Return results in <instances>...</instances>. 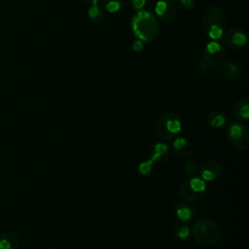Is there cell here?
Listing matches in <instances>:
<instances>
[{
    "mask_svg": "<svg viewBox=\"0 0 249 249\" xmlns=\"http://www.w3.org/2000/svg\"><path fill=\"white\" fill-rule=\"evenodd\" d=\"M206 120L208 124L214 128L223 127L227 123V118L221 111H211L208 113Z\"/></svg>",
    "mask_w": 249,
    "mask_h": 249,
    "instance_id": "16",
    "label": "cell"
},
{
    "mask_svg": "<svg viewBox=\"0 0 249 249\" xmlns=\"http://www.w3.org/2000/svg\"><path fill=\"white\" fill-rule=\"evenodd\" d=\"M241 74V69L239 65L235 62L229 61L222 63L219 68V76L225 80L232 81L237 79Z\"/></svg>",
    "mask_w": 249,
    "mask_h": 249,
    "instance_id": "12",
    "label": "cell"
},
{
    "mask_svg": "<svg viewBox=\"0 0 249 249\" xmlns=\"http://www.w3.org/2000/svg\"><path fill=\"white\" fill-rule=\"evenodd\" d=\"M181 128V120L174 112L161 114L156 123V132L163 140H173L178 136Z\"/></svg>",
    "mask_w": 249,
    "mask_h": 249,
    "instance_id": "4",
    "label": "cell"
},
{
    "mask_svg": "<svg viewBox=\"0 0 249 249\" xmlns=\"http://www.w3.org/2000/svg\"><path fill=\"white\" fill-rule=\"evenodd\" d=\"M86 3L89 4V5H94V4H98L99 0H84Z\"/></svg>",
    "mask_w": 249,
    "mask_h": 249,
    "instance_id": "27",
    "label": "cell"
},
{
    "mask_svg": "<svg viewBox=\"0 0 249 249\" xmlns=\"http://www.w3.org/2000/svg\"><path fill=\"white\" fill-rule=\"evenodd\" d=\"M158 18L163 22L171 21L177 13V5L174 0H159L155 5Z\"/></svg>",
    "mask_w": 249,
    "mask_h": 249,
    "instance_id": "8",
    "label": "cell"
},
{
    "mask_svg": "<svg viewBox=\"0 0 249 249\" xmlns=\"http://www.w3.org/2000/svg\"><path fill=\"white\" fill-rule=\"evenodd\" d=\"M198 173L203 181H212L222 173V165L215 160H206L198 166Z\"/></svg>",
    "mask_w": 249,
    "mask_h": 249,
    "instance_id": "10",
    "label": "cell"
},
{
    "mask_svg": "<svg viewBox=\"0 0 249 249\" xmlns=\"http://www.w3.org/2000/svg\"><path fill=\"white\" fill-rule=\"evenodd\" d=\"M174 2L184 10H192L196 6V0H174Z\"/></svg>",
    "mask_w": 249,
    "mask_h": 249,
    "instance_id": "24",
    "label": "cell"
},
{
    "mask_svg": "<svg viewBox=\"0 0 249 249\" xmlns=\"http://www.w3.org/2000/svg\"><path fill=\"white\" fill-rule=\"evenodd\" d=\"M205 191V181L196 176L185 180L180 187V195L187 201L201 200L204 197Z\"/></svg>",
    "mask_w": 249,
    "mask_h": 249,
    "instance_id": "5",
    "label": "cell"
},
{
    "mask_svg": "<svg viewBox=\"0 0 249 249\" xmlns=\"http://www.w3.org/2000/svg\"><path fill=\"white\" fill-rule=\"evenodd\" d=\"M184 171L190 177H196L198 173V165L194 160H188L184 163Z\"/></svg>",
    "mask_w": 249,
    "mask_h": 249,
    "instance_id": "20",
    "label": "cell"
},
{
    "mask_svg": "<svg viewBox=\"0 0 249 249\" xmlns=\"http://www.w3.org/2000/svg\"><path fill=\"white\" fill-rule=\"evenodd\" d=\"M19 239L13 231H5L0 234V249H17Z\"/></svg>",
    "mask_w": 249,
    "mask_h": 249,
    "instance_id": "14",
    "label": "cell"
},
{
    "mask_svg": "<svg viewBox=\"0 0 249 249\" xmlns=\"http://www.w3.org/2000/svg\"><path fill=\"white\" fill-rule=\"evenodd\" d=\"M154 162L150 160H146V161H142L139 166H138V171L144 175V176H148L150 175L152 172H153V169H154Z\"/></svg>",
    "mask_w": 249,
    "mask_h": 249,
    "instance_id": "22",
    "label": "cell"
},
{
    "mask_svg": "<svg viewBox=\"0 0 249 249\" xmlns=\"http://www.w3.org/2000/svg\"><path fill=\"white\" fill-rule=\"evenodd\" d=\"M227 18L223 10L218 6H211L205 12L202 18V29L205 35L217 41L226 33Z\"/></svg>",
    "mask_w": 249,
    "mask_h": 249,
    "instance_id": "2",
    "label": "cell"
},
{
    "mask_svg": "<svg viewBox=\"0 0 249 249\" xmlns=\"http://www.w3.org/2000/svg\"><path fill=\"white\" fill-rule=\"evenodd\" d=\"M223 37L226 46L231 49H241L247 44L248 41L247 33L240 28L231 29L225 33Z\"/></svg>",
    "mask_w": 249,
    "mask_h": 249,
    "instance_id": "9",
    "label": "cell"
},
{
    "mask_svg": "<svg viewBox=\"0 0 249 249\" xmlns=\"http://www.w3.org/2000/svg\"><path fill=\"white\" fill-rule=\"evenodd\" d=\"M89 17V18L95 22V23H99L100 21L103 20L104 18V11L103 9L99 6V4H94L91 5L88 11Z\"/></svg>",
    "mask_w": 249,
    "mask_h": 249,
    "instance_id": "19",
    "label": "cell"
},
{
    "mask_svg": "<svg viewBox=\"0 0 249 249\" xmlns=\"http://www.w3.org/2000/svg\"><path fill=\"white\" fill-rule=\"evenodd\" d=\"M131 30L137 39L143 42H151L159 32L158 19L150 12L138 10L131 18Z\"/></svg>",
    "mask_w": 249,
    "mask_h": 249,
    "instance_id": "1",
    "label": "cell"
},
{
    "mask_svg": "<svg viewBox=\"0 0 249 249\" xmlns=\"http://www.w3.org/2000/svg\"><path fill=\"white\" fill-rule=\"evenodd\" d=\"M193 233L196 240L205 246L216 244L221 237L218 224L208 218L197 220L193 227Z\"/></svg>",
    "mask_w": 249,
    "mask_h": 249,
    "instance_id": "3",
    "label": "cell"
},
{
    "mask_svg": "<svg viewBox=\"0 0 249 249\" xmlns=\"http://www.w3.org/2000/svg\"><path fill=\"white\" fill-rule=\"evenodd\" d=\"M99 6L103 11L108 13H117L124 5L123 0H99Z\"/></svg>",
    "mask_w": 249,
    "mask_h": 249,
    "instance_id": "17",
    "label": "cell"
},
{
    "mask_svg": "<svg viewBox=\"0 0 249 249\" xmlns=\"http://www.w3.org/2000/svg\"><path fill=\"white\" fill-rule=\"evenodd\" d=\"M132 50L135 51V52H140L142 49H143V41H141L140 39H135L133 42H132Z\"/></svg>",
    "mask_w": 249,
    "mask_h": 249,
    "instance_id": "25",
    "label": "cell"
},
{
    "mask_svg": "<svg viewBox=\"0 0 249 249\" xmlns=\"http://www.w3.org/2000/svg\"><path fill=\"white\" fill-rule=\"evenodd\" d=\"M191 231L186 226H178L173 230V235L179 239H187L190 236Z\"/></svg>",
    "mask_w": 249,
    "mask_h": 249,
    "instance_id": "21",
    "label": "cell"
},
{
    "mask_svg": "<svg viewBox=\"0 0 249 249\" xmlns=\"http://www.w3.org/2000/svg\"><path fill=\"white\" fill-rule=\"evenodd\" d=\"M227 136L230 143L237 150H245L249 146V132L245 125L233 123L227 128Z\"/></svg>",
    "mask_w": 249,
    "mask_h": 249,
    "instance_id": "6",
    "label": "cell"
},
{
    "mask_svg": "<svg viewBox=\"0 0 249 249\" xmlns=\"http://www.w3.org/2000/svg\"><path fill=\"white\" fill-rule=\"evenodd\" d=\"M176 217L182 222H190L196 216L195 209L187 203H175L173 205Z\"/></svg>",
    "mask_w": 249,
    "mask_h": 249,
    "instance_id": "13",
    "label": "cell"
},
{
    "mask_svg": "<svg viewBox=\"0 0 249 249\" xmlns=\"http://www.w3.org/2000/svg\"><path fill=\"white\" fill-rule=\"evenodd\" d=\"M232 116L237 121H246L249 118V101L241 99L232 108Z\"/></svg>",
    "mask_w": 249,
    "mask_h": 249,
    "instance_id": "15",
    "label": "cell"
},
{
    "mask_svg": "<svg viewBox=\"0 0 249 249\" xmlns=\"http://www.w3.org/2000/svg\"><path fill=\"white\" fill-rule=\"evenodd\" d=\"M168 153V147L164 143H158L154 146L153 151H152V156L149 159L152 160L154 163L164 158Z\"/></svg>",
    "mask_w": 249,
    "mask_h": 249,
    "instance_id": "18",
    "label": "cell"
},
{
    "mask_svg": "<svg viewBox=\"0 0 249 249\" xmlns=\"http://www.w3.org/2000/svg\"><path fill=\"white\" fill-rule=\"evenodd\" d=\"M226 58L225 48L217 41L209 42L204 50V60L211 66L217 67L224 63Z\"/></svg>",
    "mask_w": 249,
    "mask_h": 249,
    "instance_id": "7",
    "label": "cell"
},
{
    "mask_svg": "<svg viewBox=\"0 0 249 249\" xmlns=\"http://www.w3.org/2000/svg\"><path fill=\"white\" fill-rule=\"evenodd\" d=\"M135 10H142L145 5V0H129Z\"/></svg>",
    "mask_w": 249,
    "mask_h": 249,
    "instance_id": "26",
    "label": "cell"
},
{
    "mask_svg": "<svg viewBox=\"0 0 249 249\" xmlns=\"http://www.w3.org/2000/svg\"><path fill=\"white\" fill-rule=\"evenodd\" d=\"M196 70L201 75H208L211 72V66L204 60V58H200L196 63Z\"/></svg>",
    "mask_w": 249,
    "mask_h": 249,
    "instance_id": "23",
    "label": "cell"
},
{
    "mask_svg": "<svg viewBox=\"0 0 249 249\" xmlns=\"http://www.w3.org/2000/svg\"><path fill=\"white\" fill-rule=\"evenodd\" d=\"M194 150V146L188 139L184 137H176L173 139L172 142V152L180 157V158H187L192 155Z\"/></svg>",
    "mask_w": 249,
    "mask_h": 249,
    "instance_id": "11",
    "label": "cell"
}]
</instances>
